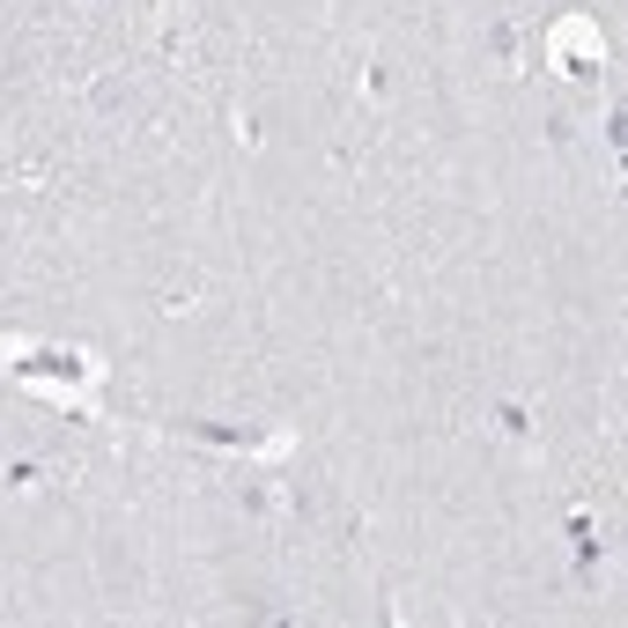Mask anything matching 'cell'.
<instances>
[{
  "instance_id": "cell-2",
  "label": "cell",
  "mask_w": 628,
  "mask_h": 628,
  "mask_svg": "<svg viewBox=\"0 0 628 628\" xmlns=\"http://www.w3.org/2000/svg\"><path fill=\"white\" fill-rule=\"evenodd\" d=\"M156 37H163V52H178V45L192 37V15L178 8V0H163V15H156Z\"/></svg>"
},
{
  "instance_id": "cell-1",
  "label": "cell",
  "mask_w": 628,
  "mask_h": 628,
  "mask_svg": "<svg viewBox=\"0 0 628 628\" xmlns=\"http://www.w3.org/2000/svg\"><path fill=\"white\" fill-rule=\"evenodd\" d=\"M82 104H90L96 119H111V111H126V104H133V90H126V74H119V67H104V74H90Z\"/></svg>"
}]
</instances>
